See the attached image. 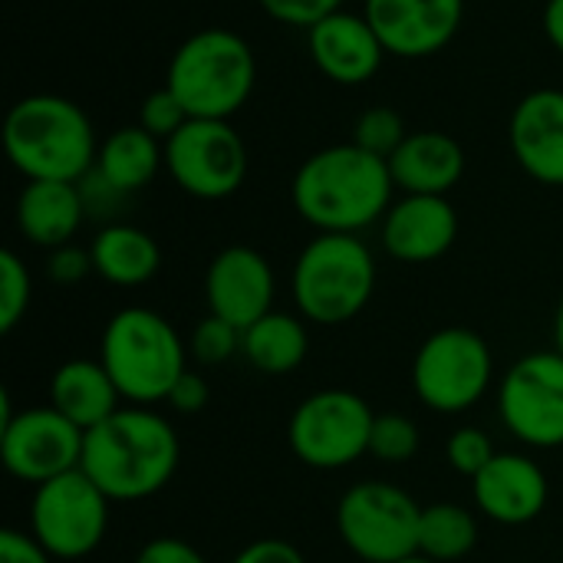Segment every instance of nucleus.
<instances>
[{
  "label": "nucleus",
  "instance_id": "11",
  "mask_svg": "<svg viewBox=\"0 0 563 563\" xmlns=\"http://www.w3.org/2000/svg\"><path fill=\"white\" fill-rule=\"evenodd\" d=\"M165 172L185 195L221 201L247 178V145L228 119H188L165 142Z\"/></svg>",
  "mask_w": 563,
  "mask_h": 563
},
{
  "label": "nucleus",
  "instance_id": "24",
  "mask_svg": "<svg viewBox=\"0 0 563 563\" xmlns=\"http://www.w3.org/2000/svg\"><path fill=\"white\" fill-rule=\"evenodd\" d=\"M158 168H165V142H158L142 125H122L109 132L106 142H99L96 172L125 195L148 188Z\"/></svg>",
  "mask_w": 563,
  "mask_h": 563
},
{
  "label": "nucleus",
  "instance_id": "18",
  "mask_svg": "<svg viewBox=\"0 0 563 563\" xmlns=\"http://www.w3.org/2000/svg\"><path fill=\"white\" fill-rule=\"evenodd\" d=\"M508 142L521 172L563 188V89L528 92L511 112Z\"/></svg>",
  "mask_w": 563,
  "mask_h": 563
},
{
  "label": "nucleus",
  "instance_id": "39",
  "mask_svg": "<svg viewBox=\"0 0 563 563\" xmlns=\"http://www.w3.org/2000/svg\"><path fill=\"white\" fill-rule=\"evenodd\" d=\"M231 563H307L303 561V554L294 548V544H287V541H280V538H261V541H254V544H247L238 558Z\"/></svg>",
  "mask_w": 563,
  "mask_h": 563
},
{
  "label": "nucleus",
  "instance_id": "16",
  "mask_svg": "<svg viewBox=\"0 0 563 563\" xmlns=\"http://www.w3.org/2000/svg\"><path fill=\"white\" fill-rule=\"evenodd\" d=\"M307 46L313 66L336 86L369 82L389 56L366 13H353L346 7L313 23L307 30Z\"/></svg>",
  "mask_w": 563,
  "mask_h": 563
},
{
  "label": "nucleus",
  "instance_id": "36",
  "mask_svg": "<svg viewBox=\"0 0 563 563\" xmlns=\"http://www.w3.org/2000/svg\"><path fill=\"white\" fill-rule=\"evenodd\" d=\"M0 563H53V554L23 531H0Z\"/></svg>",
  "mask_w": 563,
  "mask_h": 563
},
{
  "label": "nucleus",
  "instance_id": "5",
  "mask_svg": "<svg viewBox=\"0 0 563 563\" xmlns=\"http://www.w3.org/2000/svg\"><path fill=\"white\" fill-rule=\"evenodd\" d=\"M297 310L317 327L350 323L376 290V261L360 234H317L294 264Z\"/></svg>",
  "mask_w": 563,
  "mask_h": 563
},
{
  "label": "nucleus",
  "instance_id": "33",
  "mask_svg": "<svg viewBox=\"0 0 563 563\" xmlns=\"http://www.w3.org/2000/svg\"><path fill=\"white\" fill-rule=\"evenodd\" d=\"M343 3L346 0H257V7L267 16H274L277 23H287V26H300V30H310L323 16L343 10Z\"/></svg>",
  "mask_w": 563,
  "mask_h": 563
},
{
  "label": "nucleus",
  "instance_id": "14",
  "mask_svg": "<svg viewBox=\"0 0 563 563\" xmlns=\"http://www.w3.org/2000/svg\"><path fill=\"white\" fill-rule=\"evenodd\" d=\"M363 13L389 56L426 59L455 40L465 0H366Z\"/></svg>",
  "mask_w": 563,
  "mask_h": 563
},
{
  "label": "nucleus",
  "instance_id": "31",
  "mask_svg": "<svg viewBox=\"0 0 563 563\" xmlns=\"http://www.w3.org/2000/svg\"><path fill=\"white\" fill-rule=\"evenodd\" d=\"M185 122H188V112H185V106L178 102V96H175L168 86L152 89V92L142 99L139 125H142L145 132H152L158 142H168Z\"/></svg>",
  "mask_w": 563,
  "mask_h": 563
},
{
  "label": "nucleus",
  "instance_id": "25",
  "mask_svg": "<svg viewBox=\"0 0 563 563\" xmlns=\"http://www.w3.org/2000/svg\"><path fill=\"white\" fill-rule=\"evenodd\" d=\"M307 350H310L307 327L297 317L277 313V310H271L267 317L251 323L241 336L244 360L257 373H267V376L294 373L307 360Z\"/></svg>",
  "mask_w": 563,
  "mask_h": 563
},
{
  "label": "nucleus",
  "instance_id": "10",
  "mask_svg": "<svg viewBox=\"0 0 563 563\" xmlns=\"http://www.w3.org/2000/svg\"><path fill=\"white\" fill-rule=\"evenodd\" d=\"M30 528L33 538L56 561H79L92 554L106 538L109 498L82 468H73L59 478L36 485L30 505Z\"/></svg>",
  "mask_w": 563,
  "mask_h": 563
},
{
  "label": "nucleus",
  "instance_id": "23",
  "mask_svg": "<svg viewBox=\"0 0 563 563\" xmlns=\"http://www.w3.org/2000/svg\"><path fill=\"white\" fill-rule=\"evenodd\" d=\"M89 254H92L96 274L115 287H142L162 267L158 241L148 231L135 228V224H122V221L106 224L92 238Z\"/></svg>",
  "mask_w": 563,
  "mask_h": 563
},
{
  "label": "nucleus",
  "instance_id": "35",
  "mask_svg": "<svg viewBox=\"0 0 563 563\" xmlns=\"http://www.w3.org/2000/svg\"><path fill=\"white\" fill-rule=\"evenodd\" d=\"M79 185V195H82V205H86V214H96V218H112L119 211V205L129 198L125 191H119L109 178H102L96 168L76 181Z\"/></svg>",
  "mask_w": 563,
  "mask_h": 563
},
{
  "label": "nucleus",
  "instance_id": "4",
  "mask_svg": "<svg viewBox=\"0 0 563 563\" xmlns=\"http://www.w3.org/2000/svg\"><path fill=\"white\" fill-rule=\"evenodd\" d=\"M257 82L251 43L228 26H205L178 43L168 59L165 86L178 96L188 119H228L241 112Z\"/></svg>",
  "mask_w": 563,
  "mask_h": 563
},
{
  "label": "nucleus",
  "instance_id": "17",
  "mask_svg": "<svg viewBox=\"0 0 563 563\" xmlns=\"http://www.w3.org/2000/svg\"><path fill=\"white\" fill-rule=\"evenodd\" d=\"M379 224L386 254L402 264L439 261L459 238V214L445 195H402Z\"/></svg>",
  "mask_w": 563,
  "mask_h": 563
},
{
  "label": "nucleus",
  "instance_id": "29",
  "mask_svg": "<svg viewBox=\"0 0 563 563\" xmlns=\"http://www.w3.org/2000/svg\"><path fill=\"white\" fill-rule=\"evenodd\" d=\"M30 297H33V280H30V271L26 264L20 261L16 251H0V330L10 333L26 307H30Z\"/></svg>",
  "mask_w": 563,
  "mask_h": 563
},
{
  "label": "nucleus",
  "instance_id": "20",
  "mask_svg": "<svg viewBox=\"0 0 563 563\" xmlns=\"http://www.w3.org/2000/svg\"><path fill=\"white\" fill-rule=\"evenodd\" d=\"M389 172L402 195H449L465 175V148L439 129L409 132L389 155Z\"/></svg>",
  "mask_w": 563,
  "mask_h": 563
},
{
  "label": "nucleus",
  "instance_id": "38",
  "mask_svg": "<svg viewBox=\"0 0 563 563\" xmlns=\"http://www.w3.org/2000/svg\"><path fill=\"white\" fill-rule=\"evenodd\" d=\"M135 563H208L191 544L178 541V538H155L148 541Z\"/></svg>",
  "mask_w": 563,
  "mask_h": 563
},
{
  "label": "nucleus",
  "instance_id": "26",
  "mask_svg": "<svg viewBox=\"0 0 563 563\" xmlns=\"http://www.w3.org/2000/svg\"><path fill=\"white\" fill-rule=\"evenodd\" d=\"M478 544V521L462 505H429L419 521V554L435 563L462 561Z\"/></svg>",
  "mask_w": 563,
  "mask_h": 563
},
{
  "label": "nucleus",
  "instance_id": "3",
  "mask_svg": "<svg viewBox=\"0 0 563 563\" xmlns=\"http://www.w3.org/2000/svg\"><path fill=\"white\" fill-rule=\"evenodd\" d=\"M3 152L26 181H82L96 168L99 142L73 99L36 92L10 106Z\"/></svg>",
  "mask_w": 563,
  "mask_h": 563
},
{
  "label": "nucleus",
  "instance_id": "21",
  "mask_svg": "<svg viewBox=\"0 0 563 563\" xmlns=\"http://www.w3.org/2000/svg\"><path fill=\"white\" fill-rule=\"evenodd\" d=\"M82 218L86 205L76 181H26L16 195V228L43 251L73 244Z\"/></svg>",
  "mask_w": 563,
  "mask_h": 563
},
{
  "label": "nucleus",
  "instance_id": "40",
  "mask_svg": "<svg viewBox=\"0 0 563 563\" xmlns=\"http://www.w3.org/2000/svg\"><path fill=\"white\" fill-rule=\"evenodd\" d=\"M541 26H544V36L551 40V46L563 56V0H548L544 3Z\"/></svg>",
  "mask_w": 563,
  "mask_h": 563
},
{
  "label": "nucleus",
  "instance_id": "32",
  "mask_svg": "<svg viewBox=\"0 0 563 563\" xmlns=\"http://www.w3.org/2000/svg\"><path fill=\"white\" fill-rule=\"evenodd\" d=\"M445 455H449V465H452L459 475L475 478L478 472L488 468V462H492L498 452H495L492 439H488L482 429H472V426H468V429L452 432V439H449V445H445Z\"/></svg>",
  "mask_w": 563,
  "mask_h": 563
},
{
  "label": "nucleus",
  "instance_id": "27",
  "mask_svg": "<svg viewBox=\"0 0 563 563\" xmlns=\"http://www.w3.org/2000/svg\"><path fill=\"white\" fill-rule=\"evenodd\" d=\"M406 122L396 109L389 106H373V109H363L356 125H353V142L379 158L389 162V155L406 142Z\"/></svg>",
  "mask_w": 563,
  "mask_h": 563
},
{
  "label": "nucleus",
  "instance_id": "22",
  "mask_svg": "<svg viewBox=\"0 0 563 563\" xmlns=\"http://www.w3.org/2000/svg\"><path fill=\"white\" fill-rule=\"evenodd\" d=\"M119 399L122 393L99 360H69L53 373L49 383V406L82 432L115 416Z\"/></svg>",
  "mask_w": 563,
  "mask_h": 563
},
{
  "label": "nucleus",
  "instance_id": "34",
  "mask_svg": "<svg viewBox=\"0 0 563 563\" xmlns=\"http://www.w3.org/2000/svg\"><path fill=\"white\" fill-rule=\"evenodd\" d=\"M89 274H96L89 247L63 244V247H53V251L46 254V277H49L53 284L73 287V284L86 280Z\"/></svg>",
  "mask_w": 563,
  "mask_h": 563
},
{
  "label": "nucleus",
  "instance_id": "1",
  "mask_svg": "<svg viewBox=\"0 0 563 563\" xmlns=\"http://www.w3.org/2000/svg\"><path fill=\"white\" fill-rule=\"evenodd\" d=\"M389 162L356 142L327 145L303 158L290 181L297 214L320 234H360L396 201Z\"/></svg>",
  "mask_w": 563,
  "mask_h": 563
},
{
  "label": "nucleus",
  "instance_id": "30",
  "mask_svg": "<svg viewBox=\"0 0 563 563\" xmlns=\"http://www.w3.org/2000/svg\"><path fill=\"white\" fill-rule=\"evenodd\" d=\"M241 336H244V333H241L234 323H228V320L208 313V317L195 327V333H191V353H195V360L205 363V366H221V363H228V360L241 350Z\"/></svg>",
  "mask_w": 563,
  "mask_h": 563
},
{
  "label": "nucleus",
  "instance_id": "12",
  "mask_svg": "<svg viewBox=\"0 0 563 563\" xmlns=\"http://www.w3.org/2000/svg\"><path fill=\"white\" fill-rule=\"evenodd\" d=\"M501 422L531 449L563 445V353L541 350L518 360L498 393Z\"/></svg>",
  "mask_w": 563,
  "mask_h": 563
},
{
  "label": "nucleus",
  "instance_id": "19",
  "mask_svg": "<svg viewBox=\"0 0 563 563\" xmlns=\"http://www.w3.org/2000/svg\"><path fill=\"white\" fill-rule=\"evenodd\" d=\"M472 482L478 511L508 528L534 521L548 505V475L534 459L518 452H498Z\"/></svg>",
  "mask_w": 563,
  "mask_h": 563
},
{
  "label": "nucleus",
  "instance_id": "9",
  "mask_svg": "<svg viewBox=\"0 0 563 563\" xmlns=\"http://www.w3.org/2000/svg\"><path fill=\"white\" fill-rule=\"evenodd\" d=\"M373 409L366 399L346 389H323L307 396L290 416V449L294 455L320 472H336L360 462L369 452Z\"/></svg>",
  "mask_w": 563,
  "mask_h": 563
},
{
  "label": "nucleus",
  "instance_id": "28",
  "mask_svg": "<svg viewBox=\"0 0 563 563\" xmlns=\"http://www.w3.org/2000/svg\"><path fill=\"white\" fill-rule=\"evenodd\" d=\"M416 452H419V429L409 416H399V412L376 416L373 435H369L373 459H379L386 465H402V462L416 459Z\"/></svg>",
  "mask_w": 563,
  "mask_h": 563
},
{
  "label": "nucleus",
  "instance_id": "13",
  "mask_svg": "<svg viewBox=\"0 0 563 563\" xmlns=\"http://www.w3.org/2000/svg\"><path fill=\"white\" fill-rule=\"evenodd\" d=\"M82 439L86 432L53 406L23 409L0 426V459L16 482L43 485L79 468Z\"/></svg>",
  "mask_w": 563,
  "mask_h": 563
},
{
  "label": "nucleus",
  "instance_id": "7",
  "mask_svg": "<svg viewBox=\"0 0 563 563\" xmlns=\"http://www.w3.org/2000/svg\"><path fill=\"white\" fill-rule=\"evenodd\" d=\"M422 508L389 482L353 485L336 508L343 544L366 563H399L419 554Z\"/></svg>",
  "mask_w": 563,
  "mask_h": 563
},
{
  "label": "nucleus",
  "instance_id": "8",
  "mask_svg": "<svg viewBox=\"0 0 563 563\" xmlns=\"http://www.w3.org/2000/svg\"><path fill=\"white\" fill-rule=\"evenodd\" d=\"M492 350L468 327L432 333L412 360V389L432 412H465L492 386Z\"/></svg>",
  "mask_w": 563,
  "mask_h": 563
},
{
  "label": "nucleus",
  "instance_id": "42",
  "mask_svg": "<svg viewBox=\"0 0 563 563\" xmlns=\"http://www.w3.org/2000/svg\"><path fill=\"white\" fill-rule=\"evenodd\" d=\"M399 563H435V561H429V558H422V554H416V558H409V561H399Z\"/></svg>",
  "mask_w": 563,
  "mask_h": 563
},
{
  "label": "nucleus",
  "instance_id": "6",
  "mask_svg": "<svg viewBox=\"0 0 563 563\" xmlns=\"http://www.w3.org/2000/svg\"><path fill=\"white\" fill-rule=\"evenodd\" d=\"M99 363L119 386L122 399L148 406L168 399L185 373V346L165 317L145 307H125L106 323Z\"/></svg>",
  "mask_w": 563,
  "mask_h": 563
},
{
  "label": "nucleus",
  "instance_id": "15",
  "mask_svg": "<svg viewBox=\"0 0 563 563\" xmlns=\"http://www.w3.org/2000/svg\"><path fill=\"white\" fill-rule=\"evenodd\" d=\"M274 294H277V280L271 261L247 244H231L218 251L205 271L208 310L234 323L241 333L271 313Z\"/></svg>",
  "mask_w": 563,
  "mask_h": 563
},
{
  "label": "nucleus",
  "instance_id": "41",
  "mask_svg": "<svg viewBox=\"0 0 563 563\" xmlns=\"http://www.w3.org/2000/svg\"><path fill=\"white\" fill-rule=\"evenodd\" d=\"M554 340H558V353H563V300L558 307V320H554Z\"/></svg>",
  "mask_w": 563,
  "mask_h": 563
},
{
  "label": "nucleus",
  "instance_id": "2",
  "mask_svg": "<svg viewBox=\"0 0 563 563\" xmlns=\"http://www.w3.org/2000/svg\"><path fill=\"white\" fill-rule=\"evenodd\" d=\"M178 435L152 409H119L86 432L79 468L109 501H142L158 495L178 468Z\"/></svg>",
  "mask_w": 563,
  "mask_h": 563
},
{
  "label": "nucleus",
  "instance_id": "37",
  "mask_svg": "<svg viewBox=\"0 0 563 563\" xmlns=\"http://www.w3.org/2000/svg\"><path fill=\"white\" fill-rule=\"evenodd\" d=\"M208 399H211L208 383H205L198 373H191V369H185V373L178 376V383L172 386V393H168L172 409H175V412H185V416L201 412V409L208 406Z\"/></svg>",
  "mask_w": 563,
  "mask_h": 563
}]
</instances>
